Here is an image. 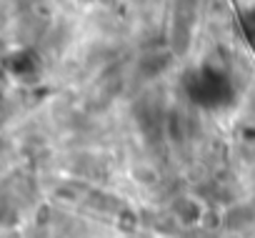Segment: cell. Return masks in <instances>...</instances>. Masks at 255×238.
<instances>
[{
  "label": "cell",
  "instance_id": "obj_1",
  "mask_svg": "<svg viewBox=\"0 0 255 238\" xmlns=\"http://www.w3.org/2000/svg\"><path fill=\"white\" fill-rule=\"evenodd\" d=\"M185 85H188L190 100L200 103V105H223V103H228L233 98L230 83L218 68H208L205 65V68L190 73Z\"/></svg>",
  "mask_w": 255,
  "mask_h": 238
},
{
  "label": "cell",
  "instance_id": "obj_2",
  "mask_svg": "<svg viewBox=\"0 0 255 238\" xmlns=\"http://www.w3.org/2000/svg\"><path fill=\"white\" fill-rule=\"evenodd\" d=\"M195 20H198V0H175L173 3V23H170L173 53H178V55L188 53Z\"/></svg>",
  "mask_w": 255,
  "mask_h": 238
},
{
  "label": "cell",
  "instance_id": "obj_3",
  "mask_svg": "<svg viewBox=\"0 0 255 238\" xmlns=\"http://www.w3.org/2000/svg\"><path fill=\"white\" fill-rule=\"evenodd\" d=\"M5 68L18 78H28L38 70V58L30 50H18V53H10L5 58Z\"/></svg>",
  "mask_w": 255,
  "mask_h": 238
},
{
  "label": "cell",
  "instance_id": "obj_4",
  "mask_svg": "<svg viewBox=\"0 0 255 238\" xmlns=\"http://www.w3.org/2000/svg\"><path fill=\"white\" fill-rule=\"evenodd\" d=\"M240 23H243V33L248 35V40L255 43V8H250L248 13H243Z\"/></svg>",
  "mask_w": 255,
  "mask_h": 238
}]
</instances>
